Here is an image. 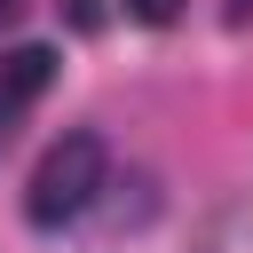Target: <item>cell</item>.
<instances>
[{
  "instance_id": "6da1fadb",
  "label": "cell",
  "mask_w": 253,
  "mask_h": 253,
  "mask_svg": "<svg viewBox=\"0 0 253 253\" xmlns=\"http://www.w3.org/2000/svg\"><path fill=\"white\" fill-rule=\"evenodd\" d=\"M103 174H111L103 134H87V126H79V134L47 142V150H40V166H32V182H24V221H32V229H63V221H79V213L95 206Z\"/></svg>"
},
{
  "instance_id": "7a4b0ae2",
  "label": "cell",
  "mask_w": 253,
  "mask_h": 253,
  "mask_svg": "<svg viewBox=\"0 0 253 253\" xmlns=\"http://www.w3.org/2000/svg\"><path fill=\"white\" fill-rule=\"evenodd\" d=\"M47 79H55V47H8L0 55V111H24V103H40L47 95Z\"/></svg>"
},
{
  "instance_id": "3957f363",
  "label": "cell",
  "mask_w": 253,
  "mask_h": 253,
  "mask_svg": "<svg viewBox=\"0 0 253 253\" xmlns=\"http://www.w3.org/2000/svg\"><path fill=\"white\" fill-rule=\"evenodd\" d=\"M126 16H134V24H174L182 0H126Z\"/></svg>"
},
{
  "instance_id": "277c9868",
  "label": "cell",
  "mask_w": 253,
  "mask_h": 253,
  "mask_svg": "<svg viewBox=\"0 0 253 253\" xmlns=\"http://www.w3.org/2000/svg\"><path fill=\"white\" fill-rule=\"evenodd\" d=\"M229 24H253V0H229Z\"/></svg>"
},
{
  "instance_id": "5b68a950",
  "label": "cell",
  "mask_w": 253,
  "mask_h": 253,
  "mask_svg": "<svg viewBox=\"0 0 253 253\" xmlns=\"http://www.w3.org/2000/svg\"><path fill=\"white\" fill-rule=\"evenodd\" d=\"M0 119H8V111H0ZM0 142H8V126H0Z\"/></svg>"
}]
</instances>
